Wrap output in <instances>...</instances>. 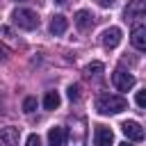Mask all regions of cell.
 <instances>
[{
    "mask_svg": "<svg viewBox=\"0 0 146 146\" xmlns=\"http://www.w3.org/2000/svg\"><path fill=\"white\" fill-rule=\"evenodd\" d=\"M18 139H21V130L14 128V125H7L0 130V146H18Z\"/></svg>",
    "mask_w": 146,
    "mask_h": 146,
    "instance_id": "6",
    "label": "cell"
},
{
    "mask_svg": "<svg viewBox=\"0 0 146 146\" xmlns=\"http://www.w3.org/2000/svg\"><path fill=\"white\" fill-rule=\"evenodd\" d=\"M64 137H66V132H64L62 125H55V128L48 130V144L50 146H62L64 144Z\"/></svg>",
    "mask_w": 146,
    "mask_h": 146,
    "instance_id": "12",
    "label": "cell"
},
{
    "mask_svg": "<svg viewBox=\"0 0 146 146\" xmlns=\"http://www.w3.org/2000/svg\"><path fill=\"white\" fill-rule=\"evenodd\" d=\"M130 41H132V46H135L139 52L146 50V27H144V25H135V27H132Z\"/></svg>",
    "mask_w": 146,
    "mask_h": 146,
    "instance_id": "10",
    "label": "cell"
},
{
    "mask_svg": "<svg viewBox=\"0 0 146 146\" xmlns=\"http://www.w3.org/2000/svg\"><path fill=\"white\" fill-rule=\"evenodd\" d=\"M55 2H59V5H62V2H66V0H55Z\"/></svg>",
    "mask_w": 146,
    "mask_h": 146,
    "instance_id": "21",
    "label": "cell"
},
{
    "mask_svg": "<svg viewBox=\"0 0 146 146\" xmlns=\"http://www.w3.org/2000/svg\"><path fill=\"white\" fill-rule=\"evenodd\" d=\"M59 103H62V98H59L57 91H48V94L43 96V107H46V110H57Z\"/></svg>",
    "mask_w": 146,
    "mask_h": 146,
    "instance_id": "13",
    "label": "cell"
},
{
    "mask_svg": "<svg viewBox=\"0 0 146 146\" xmlns=\"http://www.w3.org/2000/svg\"><path fill=\"white\" fill-rule=\"evenodd\" d=\"M0 59H2V50H0Z\"/></svg>",
    "mask_w": 146,
    "mask_h": 146,
    "instance_id": "23",
    "label": "cell"
},
{
    "mask_svg": "<svg viewBox=\"0 0 146 146\" xmlns=\"http://www.w3.org/2000/svg\"><path fill=\"white\" fill-rule=\"evenodd\" d=\"M100 43H103L107 50L116 48V46L121 43V30H119V27H107V30L100 34Z\"/></svg>",
    "mask_w": 146,
    "mask_h": 146,
    "instance_id": "4",
    "label": "cell"
},
{
    "mask_svg": "<svg viewBox=\"0 0 146 146\" xmlns=\"http://www.w3.org/2000/svg\"><path fill=\"white\" fill-rule=\"evenodd\" d=\"M96 2H98L100 7H112V5L116 2V0H96Z\"/></svg>",
    "mask_w": 146,
    "mask_h": 146,
    "instance_id": "19",
    "label": "cell"
},
{
    "mask_svg": "<svg viewBox=\"0 0 146 146\" xmlns=\"http://www.w3.org/2000/svg\"><path fill=\"white\" fill-rule=\"evenodd\" d=\"M27 146H41V137L39 135H30L27 137Z\"/></svg>",
    "mask_w": 146,
    "mask_h": 146,
    "instance_id": "18",
    "label": "cell"
},
{
    "mask_svg": "<svg viewBox=\"0 0 146 146\" xmlns=\"http://www.w3.org/2000/svg\"><path fill=\"white\" fill-rule=\"evenodd\" d=\"M84 71H87V75H98V73L103 71V64H100V62H91Z\"/></svg>",
    "mask_w": 146,
    "mask_h": 146,
    "instance_id": "15",
    "label": "cell"
},
{
    "mask_svg": "<svg viewBox=\"0 0 146 146\" xmlns=\"http://www.w3.org/2000/svg\"><path fill=\"white\" fill-rule=\"evenodd\" d=\"M135 103H137V107H141V110H144V105H146V89L137 91V96H135Z\"/></svg>",
    "mask_w": 146,
    "mask_h": 146,
    "instance_id": "17",
    "label": "cell"
},
{
    "mask_svg": "<svg viewBox=\"0 0 146 146\" xmlns=\"http://www.w3.org/2000/svg\"><path fill=\"white\" fill-rule=\"evenodd\" d=\"M80 98V84H71L68 87V100H78Z\"/></svg>",
    "mask_w": 146,
    "mask_h": 146,
    "instance_id": "16",
    "label": "cell"
},
{
    "mask_svg": "<svg viewBox=\"0 0 146 146\" xmlns=\"http://www.w3.org/2000/svg\"><path fill=\"white\" fill-rule=\"evenodd\" d=\"M119 146H132V144H130V141H123V144H119Z\"/></svg>",
    "mask_w": 146,
    "mask_h": 146,
    "instance_id": "20",
    "label": "cell"
},
{
    "mask_svg": "<svg viewBox=\"0 0 146 146\" xmlns=\"http://www.w3.org/2000/svg\"><path fill=\"white\" fill-rule=\"evenodd\" d=\"M128 107V100L123 96H114V94H100L96 98V110L98 114H119Z\"/></svg>",
    "mask_w": 146,
    "mask_h": 146,
    "instance_id": "1",
    "label": "cell"
},
{
    "mask_svg": "<svg viewBox=\"0 0 146 146\" xmlns=\"http://www.w3.org/2000/svg\"><path fill=\"white\" fill-rule=\"evenodd\" d=\"M121 130H123V135H125L128 139H132V141H141V139H144V128H141L137 121H123V123H121Z\"/></svg>",
    "mask_w": 146,
    "mask_h": 146,
    "instance_id": "5",
    "label": "cell"
},
{
    "mask_svg": "<svg viewBox=\"0 0 146 146\" xmlns=\"http://www.w3.org/2000/svg\"><path fill=\"white\" fill-rule=\"evenodd\" d=\"M123 14H125V21H139V18H144V0H130Z\"/></svg>",
    "mask_w": 146,
    "mask_h": 146,
    "instance_id": "9",
    "label": "cell"
},
{
    "mask_svg": "<svg viewBox=\"0 0 146 146\" xmlns=\"http://www.w3.org/2000/svg\"><path fill=\"white\" fill-rule=\"evenodd\" d=\"M73 21H75L78 30H82V32H87V30H91V27H94V14H91V11H87V9L75 11Z\"/></svg>",
    "mask_w": 146,
    "mask_h": 146,
    "instance_id": "8",
    "label": "cell"
},
{
    "mask_svg": "<svg viewBox=\"0 0 146 146\" xmlns=\"http://www.w3.org/2000/svg\"><path fill=\"white\" fill-rule=\"evenodd\" d=\"M14 2H25V0H14Z\"/></svg>",
    "mask_w": 146,
    "mask_h": 146,
    "instance_id": "22",
    "label": "cell"
},
{
    "mask_svg": "<svg viewBox=\"0 0 146 146\" xmlns=\"http://www.w3.org/2000/svg\"><path fill=\"white\" fill-rule=\"evenodd\" d=\"M34 110H36V98H34V96H27V98L23 100V112H25V114H32Z\"/></svg>",
    "mask_w": 146,
    "mask_h": 146,
    "instance_id": "14",
    "label": "cell"
},
{
    "mask_svg": "<svg viewBox=\"0 0 146 146\" xmlns=\"http://www.w3.org/2000/svg\"><path fill=\"white\" fill-rule=\"evenodd\" d=\"M112 84H114L119 91H130V89L135 87V75H130V73H125V71L116 68V71L112 73Z\"/></svg>",
    "mask_w": 146,
    "mask_h": 146,
    "instance_id": "3",
    "label": "cell"
},
{
    "mask_svg": "<svg viewBox=\"0 0 146 146\" xmlns=\"http://www.w3.org/2000/svg\"><path fill=\"white\" fill-rule=\"evenodd\" d=\"M66 27H68V21H66V16L57 14V16H52V18H50V32H52L55 36L64 34V32H66Z\"/></svg>",
    "mask_w": 146,
    "mask_h": 146,
    "instance_id": "11",
    "label": "cell"
},
{
    "mask_svg": "<svg viewBox=\"0 0 146 146\" xmlns=\"http://www.w3.org/2000/svg\"><path fill=\"white\" fill-rule=\"evenodd\" d=\"M114 144V135L110 128L105 125H96L94 130V146H112Z\"/></svg>",
    "mask_w": 146,
    "mask_h": 146,
    "instance_id": "7",
    "label": "cell"
},
{
    "mask_svg": "<svg viewBox=\"0 0 146 146\" xmlns=\"http://www.w3.org/2000/svg\"><path fill=\"white\" fill-rule=\"evenodd\" d=\"M11 21H14V25H18L21 30H34V27H39V14L32 11V9H27V7L14 9Z\"/></svg>",
    "mask_w": 146,
    "mask_h": 146,
    "instance_id": "2",
    "label": "cell"
}]
</instances>
